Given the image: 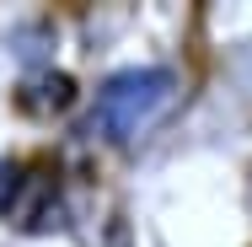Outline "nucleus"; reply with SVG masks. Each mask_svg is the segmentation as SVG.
I'll list each match as a JSON object with an SVG mask.
<instances>
[{"label":"nucleus","mask_w":252,"mask_h":247,"mask_svg":"<svg viewBox=\"0 0 252 247\" xmlns=\"http://www.w3.org/2000/svg\"><path fill=\"white\" fill-rule=\"evenodd\" d=\"M70 204H64V183L59 167L49 161H11L5 167V188H0V220L22 237H49L64 226Z\"/></svg>","instance_id":"nucleus-2"},{"label":"nucleus","mask_w":252,"mask_h":247,"mask_svg":"<svg viewBox=\"0 0 252 247\" xmlns=\"http://www.w3.org/2000/svg\"><path fill=\"white\" fill-rule=\"evenodd\" d=\"M188 102V81L177 65H124L92 92L86 107V140L113 150L145 145L156 129H166Z\"/></svg>","instance_id":"nucleus-1"},{"label":"nucleus","mask_w":252,"mask_h":247,"mask_svg":"<svg viewBox=\"0 0 252 247\" xmlns=\"http://www.w3.org/2000/svg\"><path fill=\"white\" fill-rule=\"evenodd\" d=\"M113 247H124V231H118V237H113Z\"/></svg>","instance_id":"nucleus-4"},{"label":"nucleus","mask_w":252,"mask_h":247,"mask_svg":"<svg viewBox=\"0 0 252 247\" xmlns=\"http://www.w3.org/2000/svg\"><path fill=\"white\" fill-rule=\"evenodd\" d=\"M81 102L75 92V75H64V70H27L22 75V86H16V107L22 113H32V118H54V113H70Z\"/></svg>","instance_id":"nucleus-3"}]
</instances>
